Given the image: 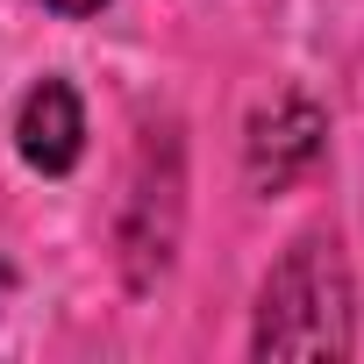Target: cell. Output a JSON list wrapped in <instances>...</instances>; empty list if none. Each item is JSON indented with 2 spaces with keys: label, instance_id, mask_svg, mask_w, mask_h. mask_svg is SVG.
I'll return each mask as SVG.
<instances>
[{
  "label": "cell",
  "instance_id": "1",
  "mask_svg": "<svg viewBox=\"0 0 364 364\" xmlns=\"http://www.w3.org/2000/svg\"><path fill=\"white\" fill-rule=\"evenodd\" d=\"M257 357H343L350 350V272L336 236H300L264 293H257V328H250Z\"/></svg>",
  "mask_w": 364,
  "mask_h": 364
},
{
  "label": "cell",
  "instance_id": "2",
  "mask_svg": "<svg viewBox=\"0 0 364 364\" xmlns=\"http://www.w3.org/2000/svg\"><path fill=\"white\" fill-rule=\"evenodd\" d=\"M321 143H328V114H321L307 93H279L272 107L250 114V136H243L250 186H257V193H286L300 171H314Z\"/></svg>",
  "mask_w": 364,
  "mask_h": 364
},
{
  "label": "cell",
  "instance_id": "5",
  "mask_svg": "<svg viewBox=\"0 0 364 364\" xmlns=\"http://www.w3.org/2000/svg\"><path fill=\"white\" fill-rule=\"evenodd\" d=\"M8 293H15V272H8V257H0V307H8Z\"/></svg>",
  "mask_w": 364,
  "mask_h": 364
},
{
  "label": "cell",
  "instance_id": "3",
  "mask_svg": "<svg viewBox=\"0 0 364 364\" xmlns=\"http://www.w3.org/2000/svg\"><path fill=\"white\" fill-rule=\"evenodd\" d=\"M15 150L43 178H65L79 164V150H86V107H79L72 79H36L29 86V100L15 114Z\"/></svg>",
  "mask_w": 364,
  "mask_h": 364
},
{
  "label": "cell",
  "instance_id": "4",
  "mask_svg": "<svg viewBox=\"0 0 364 364\" xmlns=\"http://www.w3.org/2000/svg\"><path fill=\"white\" fill-rule=\"evenodd\" d=\"M43 8H50V15H72V22H86V15H100V8H107V0H43Z\"/></svg>",
  "mask_w": 364,
  "mask_h": 364
}]
</instances>
